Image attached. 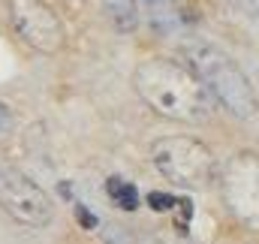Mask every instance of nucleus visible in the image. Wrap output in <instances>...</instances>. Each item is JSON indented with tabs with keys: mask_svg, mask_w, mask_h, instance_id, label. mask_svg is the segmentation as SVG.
Instances as JSON below:
<instances>
[{
	"mask_svg": "<svg viewBox=\"0 0 259 244\" xmlns=\"http://www.w3.org/2000/svg\"><path fill=\"white\" fill-rule=\"evenodd\" d=\"M133 85L139 97L163 118L175 121H205L211 115L214 97L202 85L187 63L175 61H145L136 75Z\"/></svg>",
	"mask_w": 259,
	"mask_h": 244,
	"instance_id": "1",
	"label": "nucleus"
},
{
	"mask_svg": "<svg viewBox=\"0 0 259 244\" xmlns=\"http://www.w3.org/2000/svg\"><path fill=\"white\" fill-rule=\"evenodd\" d=\"M184 55H187V66L202 78L214 103H220L223 109H229L238 118H250L256 112V94L232 58H226L220 49L205 46V43L187 46Z\"/></svg>",
	"mask_w": 259,
	"mask_h": 244,
	"instance_id": "2",
	"label": "nucleus"
},
{
	"mask_svg": "<svg viewBox=\"0 0 259 244\" xmlns=\"http://www.w3.org/2000/svg\"><path fill=\"white\" fill-rule=\"evenodd\" d=\"M151 160L166 181L178 187H199L211 178V169H214L211 151L190 136H172V139L154 142Z\"/></svg>",
	"mask_w": 259,
	"mask_h": 244,
	"instance_id": "3",
	"label": "nucleus"
},
{
	"mask_svg": "<svg viewBox=\"0 0 259 244\" xmlns=\"http://www.w3.org/2000/svg\"><path fill=\"white\" fill-rule=\"evenodd\" d=\"M0 208L15 223L30 229H42L55 217L49 193L18 169H0Z\"/></svg>",
	"mask_w": 259,
	"mask_h": 244,
	"instance_id": "4",
	"label": "nucleus"
},
{
	"mask_svg": "<svg viewBox=\"0 0 259 244\" xmlns=\"http://www.w3.org/2000/svg\"><path fill=\"white\" fill-rule=\"evenodd\" d=\"M9 21L15 33L39 55H58L64 49V24L42 0H9Z\"/></svg>",
	"mask_w": 259,
	"mask_h": 244,
	"instance_id": "5",
	"label": "nucleus"
},
{
	"mask_svg": "<svg viewBox=\"0 0 259 244\" xmlns=\"http://www.w3.org/2000/svg\"><path fill=\"white\" fill-rule=\"evenodd\" d=\"M106 18L121 33H130L139 27V9L133 0H106Z\"/></svg>",
	"mask_w": 259,
	"mask_h": 244,
	"instance_id": "6",
	"label": "nucleus"
},
{
	"mask_svg": "<svg viewBox=\"0 0 259 244\" xmlns=\"http://www.w3.org/2000/svg\"><path fill=\"white\" fill-rule=\"evenodd\" d=\"M106 190H109V199L118 208H124V211H136L139 208V190L130 181H124V178H109Z\"/></svg>",
	"mask_w": 259,
	"mask_h": 244,
	"instance_id": "7",
	"label": "nucleus"
},
{
	"mask_svg": "<svg viewBox=\"0 0 259 244\" xmlns=\"http://www.w3.org/2000/svg\"><path fill=\"white\" fill-rule=\"evenodd\" d=\"M9 130H12V112L6 103H0V136H6Z\"/></svg>",
	"mask_w": 259,
	"mask_h": 244,
	"instance_id": "8",
	"label": "nucleus"
},
{
	"mask_svg": "<svg viewBox=\"0 0 259 244\" xmlns=\"http://www.w3.org/2000/svg\"><path fill=\"white\" fill-rule=\"evenodd\" d=\"M232 3L244 12H259V0H232Z\"/></svg>",
	"mask_w": 259,
	"mask_h": 244,
	"instance_id": "9",
	"label": "nucleus"
},
{
	"mask_svg": "<svg viewBox=\"0 0 259 244\" xmlns=\"http://www.w3.org/2000/svg\"><path fill=\"white\" fill-rule=\"evenodd\" d=\"M148 3H160V0H148Z\"/></svg>",
	"mask_w": 259,
	"mask_h": 244,
	"instance_id": "10",
	"label": "nucleus"
}]
</instances>
